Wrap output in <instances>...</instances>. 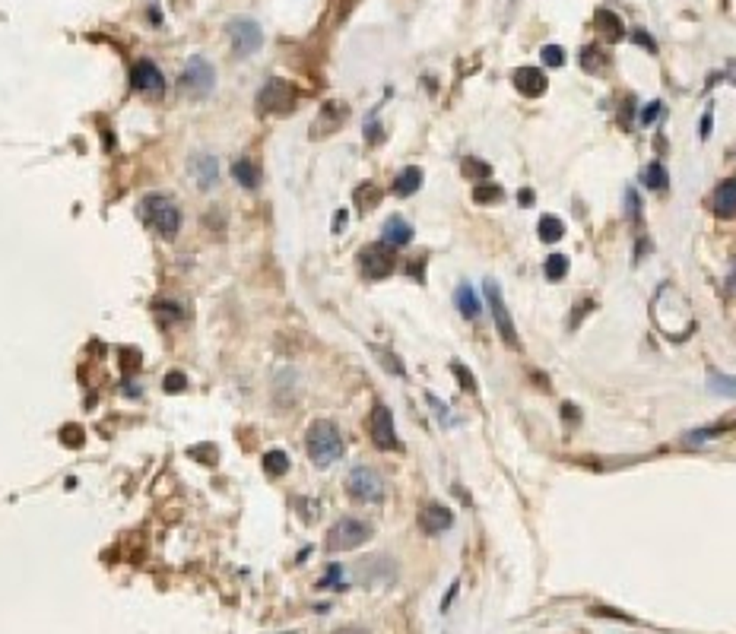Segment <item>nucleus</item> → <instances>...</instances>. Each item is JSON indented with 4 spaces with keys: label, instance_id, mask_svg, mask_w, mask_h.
<instances>
[{
    "label": "nucleus",
    "instance_id": "9b49d317",
    "mask_svg": "<svg viewBox=\"0 0 736 634\" xmlns=\"http://www.w3.org/2000/svg\"><path fill=\"white\" fill-rule=\"evenodd\" d=\"M130 89L137 92H162L166 89V76L152 61H137L130 67Z\"/></svg>",
    "mask_w": 736,
    "mask_h": 634
},
{
    "label": "nucleus",
    "instance_id": "7ed1b4c3",
    "mask_svg": "<svg viewBox=\"0 0 736 634\" xmlns=\"http://www.w3.org/2000/svg\"><path fill=\"white\" fill-rule=\"evenodd\" d=\"M372 523L359 521V517H343L330 527L327 533V549L330 552H346V549H359L362 543L372 539Z\"/></svg>",
    "mask_w": 736,
    "mask_h": 634
},
{
    "label": "nucleus",
    "instance_id": "20e7f679",
    "mask_svg": "<svg viewBox=\"0 0 736 634\" xmlns=\"http://www.w3.org/2000/svg\"><path fill=\"white\" fill-rule=\"evenodd\" d=\"M226 32H229V42H232V51H236L238 58H251V54H258L260 45H264V29H260L251 16H236V19H229Z\"/></svg>",
    "mask_w": 736,
    "mask_h": 634
},
{
    "label": "nucleus",
    "instance_id": "4c0bfd02",
    "mask_svg": "<svg viewBox=\"0 0 736 634\" xmlns=\"http://www.w3.org/2000/svg\"><path fill=\"white\" fill-rule=\"evenodd\" d=\"M711 134V112H705V121H701V136Z\"/></svg>",
    "mask_w": 736,
    "mask_h": 634
},
{
    "label": "nucleus",
    "instance_id": "6ab92c4d",
    "mask_svg": "<svg viewBox=\"0 0 736 634\" xmlns=\"http://www.w3.org/2000/svg\"><path fill=\"white\" fill-rule=\"evenodd\" d=\"M419 188H422V168H416V166H407L394 178V194L397 197H413Z\"/></svg>",
    "mask_w": 736,
    "mask_h": 634
},
{
    "label": "nucleus",
    "instance_id": "a211bd4d",
    "mask_svg": "<svg viewBox=\"0 0 736 634\" xmlns=\"http://www.w3.org/2000/svg\"><path fill=\"white\" fill-rule=\"evenodd\" d=\"M454 302H457V311H461L467 321H476L479 311H483V305H479V295L473 292V286H467V282H461V286H457Z\"/></svg>",
    "mask_w": 736,
    "mask_h": 634
},
{
    "label": "nucleus",
    "instance_id": "f03ea898",
    "mask_svg": "<svg viewBox=\"0 0 736 634\" xmlns=\"http://www.w3.org/2000/svg\"><path fill=\"white\" fill-rule=\"evenodd\" d=\"M305 447L314 467H330L343 457V435L334 422H314L305 435Z\"/></svg>",
    "mask_w": 736,
    "mask_h": 634
},
{
    "label": "nucleus",
    "instance_id": "7c9ffc66",
    "mask_svg": "<svg viewBox=\"0 0 736 634\" xmlns=\"http://www.w3.org/2000/svg\"><path fill=\"white\" fill-rule=\"evenodd\" d=\"M184 384H188V381H184L182 371H172L166 378V390H184Z\"/></svg>",
    "mask_w": 736,
    "mask_h": 634
},
{
    "label": "nucleus",
    "instance_id": "bb28decb",
    "mask_svg": "<svg viewBox=\"0 0 736 634\" xmlns=\"http://www.w3.org/2000/svg\"><path fill=\"white\" fill-rule=\"evenodd\" d=\"M539 58H543L546 67H562V64H565V51H562L559 45H546L543 51H539Z\"/></svg>",
    "mask_w": 736,
    "mask_h": 634
},
{
    "label": "nucleus",
    "instance_id": "39448f33",
    "mask_svg": "<svg viewBox=\"0 0 736 634\" xmlns=\"http://www.w3.org/2000/svg\"><path fill=\"white\" fill-rule=\"evenodd\" d=\"M346 491L359 505H375V501L384 499V483L372 467H356L346 476Z\"/></svg>",
    "mask_w": 736,
    "mask_h": 634
},
{
    "label": "nucleus",
    "instance_id": "0eeeda50",
    "mask_svg": "<svg viewBox=\"0 0 736 634\" xmlns=\"http://www.w3.org/2000/svg\"><path fill=\"white\" fill-rule=\"evenodd\" d=\"M296 108V89L286 80H267L258 96V112L264 114H286Z\"/></svg>",
    "mask_w": 736,
    "mask_h": 634
},
{
    "label": "nucleus",
    "instance_id": "5701e85b",
    "mask_svg": "<svg viewBox=\"0 0 736 634\" xmlns=\"http://www.w3.org/2000/svg\"><path fill=\"white\" fill-rule=\"evenodd\" d=\"M264 469H267L270 476H286V473H289V453L280 451V447H274V451H267Z\"/></svg>",
    "mask_w": 736,
    "mask_h": 634
},
{
    "label": "nucleus",
    "instance_id": "412c9836",
    "mask_svg": "<svg viewBox=\"0 0 736 634\" xmlns=\"http://www.w3.org/2000/svg\"><path fill=\"white\" fill-rule=\"evenodd\" d=\"M641 184H645L647 190H663L670 184L667 168H663L661 162H651V166H645V172H641Z\"/></svg>",
    "mask_w": 736,
    "mask_h": 634
},
{
    "label": "nucleus",
    "instance_id": "a878e982",
    "mask_svg": "<svg viewBox=\"0 0 736 634\" xmlns=\"http://www.w3.org/2000/svg\"><path fill=\"white\" fill-rule=\"evenodd\" d=\"M473 200H476V204H499L501 200V188L499 184H479L476 190H473Z\"/></svg>",
    "mask_w": 736,
    "mask_h": 634
},
{
    "label": "nucleus",
    "instance_id": "e433bc0d",
    "mask_svg": "<svg viewBox=\"0 0 736 634\" xmlns=\"http://www.w3.org/2000/svg\"><path fill=\"white\" fill-rule=\"evenodd\" d=\"M346 220H350V216H346V210L343 213H337V222H334V232H340L343 226H346Z\"/></svg>",
    "mask_w": 736,
    "mask_h": 634
},
{
    "label": "nucleus",
    "instance_id": "423d86ee",
    "mask_svg": "<svg viewBox=\"0 0 736 634\" xmlns=\"http://www.w3.org/2000/svg\"><path fill=\"white\" fill-rule=\"evenodd\" d=\"M213 86H216V70H213V64L206 58H200V54H194L182 70V89L194 98H204L213 92Z\"/></svg>",
    "mask_w": 736,
    "mask_h": 634
},
{
    "label": "nucleus",
    "instance_id": "dca6fc26",
    "mask_svg": "<svg viewBox=\"0 0 736 634\" xmlns=\"http://www.w3.org/2000/svg\"><path fill=\"white\" fill-rule=\"evenodd\" d=\"M593 26H597V32L607 38V42H623V35H625L623 16H616L613 10H597Z\"/></svg>",
    "mask_w": 736,
    "mask_h": 634
},
{
    "label": "nucleus",
    "instance_id": "aec40b11",
    "mask_svg": "<svg viewBox=\"0 0 736 634\" xmlns=\"http://www.w3.org/2000/svg\"><path fill=\"white\" fill-rule=\"evenodd\" d=\"M232 178H236L242 188H248V190H254V188H260V168L251 162V158H238L236 166H232Z\"/></svg>",
    "mask_w": 736,
    "mask_h": 634
},
{
    "label": "nucleus",
    "instance_id": "f8f14e48",
    "mask_svg": "<svg viewBox=\"0 0 736 634\" xmlns=\"http://www.w3.org/2000/svg\"><path fill=\"white\" fill-rule=\"evenodd\" d=\"M419 527H422L429 537H438V533L454 527V514H451L445 505H425L422 514H419Z\"/></svg>",
    "mask_w": 736,
    "mask_h": 634
},
{
    "label": "nucleus",
    "instance_id": "1a4fd4ad",
    "mask_svg": "<svg viewBox=\"0 0 736 634\" xmlns=\"http://www.w3.org/2000/svg\"><path fill=\"white\" fill-rule=\"evenodd\" d=\"M368 435H372L375 447L378 451H397L400 441H397V429H394V413L387 406H375L368 415Z\"/></svg>",
    "mask_w": 736,
    "mask_h": 634
},
{
    "label": "nucleus",
    "instance_id": "c85d7f7f",
    "mask_svg": "<svg viewBox=\"0 0 736 634\" xmlns=\"http://www.w3.org/2000/svg\"><path fill=\"white\" fill-rule=\"evenodd\" d=\"M463 172L473 174V178H486L492 168H489L486 162H479V158H467V162H463Z\"/></svg>",
    "mask_w": 736,
    "mask_h": 634
},
{
    "label": "nucleus",
    "instance_id": "b1692460",
    "mask_svg": "<svg viewBox=\"0 0 736 634\" xmlns=\"http://www.w3.org/2000/svg\"><path fill=\"white\" fill-rule=\"evenodd\" d=\"M543 273H546V280L559 282L562 276L569 273V257H565V254H553V257H546V267H543Z\"/></svg>",
    "mask_w": 736,
    "mask_h": 634
},
{
    "label": "nucleus",
    "instance_id": "473e14b6",
    "mask_svg": "<svg viewBox=\"0 0 736 634\" xmlns=\"http://www.w3.org/2000/svg\"><path fill=\"white\" fill-rule=\"evenodd\" d=\"M711 387H714V390L733 393V378H717V375H711Z\"/></svg>",
    "mask_w": 736,
    "mask_h": 634
},
{
    "label": "nucleus",
    "instance_id": "58836bf2",
    "mask_svg": "<svg viewBox=\"0 0 736 634\" xmlns=\"http://www.w3.org/2000/svg\"><path fill=\"white\" fill-rule=\"evenodd\" d=\"M334 634H368V631H365V628H356V625H353V628H340V631H334Z\"/></svg>",
    "mask_w": 736,
    "mask_h": 634
},
{
    "label": "nucleus",
    "instance_id": "72a5a7b5",
    "mask_svg": "<svg viewBox=\"0 0 736 634\" xmlns=\"http://www.w3.org/2000/svg\"><path fill=\"white\" fill-rule=\"evenodd\" d=\"M517 204H521V206H533V190L531 188L521 190V194H517Z\"/></svg>",
    "mask_w": 736,
    "mask_h": 634
},
{
    "label": "nucleus",
    "instance_id": "4be33fe9",
    "mask_svg": "<svg viewBox=\"0 0 736 634\" xmlns=\"http://www.w3.org/2000/svg\"><path fill=\"white\" fill-rule=\"evenodd\" d=\"M537 235H539V242L555 244L562 235H565V226H562L559 216H543V220H539V226H537Z\"/></svg>",
    "mask_w": 736,
    "mask_h": 634
},
{
    "label": "nucleus",
    "instance_id": "393cba45",
    "mask_svg": "<svg viewBox=\"0 0 736 634\" xmlns=\"http://www.w3.org/2000/svg\"><path fill=\"white\" fill-rule=\"evenodd\" d=\"M603 64H607V58H603V51H597V48H585V51H581V67H585L587 73H600Z\"/></svg>",
    "mask_w": 736,
    "mask_h": 634
},
{
    "label": "nucleus",
    "instance_id": "cd10ccee",
    "mask_svg": "<svg viewBox=\"0 0 736 634\" xmlns=\"http://www.w3.org/2000/svg\"><path fill=\"white\" fill-rule=\"evenodd\" d=\"M657 114H663V105L661 102H651V105H645L641 112H638V124H645L647 128V124L657 121Z\"/></svg>",
    "mask_w": 736,
    "mask_h": 634
},
{
    "label": "nucleus",
    "instance_id": "f257e3e1",
    "mask_svg": "<svg viewBox=\"0 0 736 634\" xmlns=\"http://www.w3.org/2000/svg\"><path fill=\"white\" fill-rule=\"evenodd\" d=\"M140 216H143L146 226L156 228L162 238H175L178 228H182V210H178L175 200L166 197V194L143 197V204H140Z\"/></svg>",
    "mask_w": 736,
    "mask_h": 634
},
{
    "label": "nucleus",
    "instance_id": "2f4dec72",
    "mask_svg": "<svg viewBox=\"0 0 736 634\" xmlns=\"http://www.w3.org/2000/svg\"><path fill=\"white\" fill-rule=\"evenodd\" d=\"M631 38H635V42H638L641 48H647V51H657V45H654V38L647 35L645 29H635V35H631Z\"/></svg>",
    "mask_w": 736,
    "mask_h": 634
},
{
    "label": "nucleus",
    "instance_id": "9d476101",
    "mask_svg": "<svg viewBox=\"0 0 736 634\" xmlns=\"http://www.w3.org/2000/svg\"><path fill=\"white\" fill-rule=\"evenodd\" d=\"M359 264H362V273L368 280H384L394 273V248L387 244H368V248L359 254Z\"/></svg>",
    "mask_w": 736,
    "mask_h": 634
},
{
    "label": "nucleus",
    "instance_id": "f704fd0d",
    "mask_svg": "<svg viewBox=\"0 0 736 634\" xmlns=\"http://www.w3.org/2000/svg\"><path fill=\"white\" fill-rule=\"evenodd\" d=\"M337 581H340V568H330V571H327V581H324V587H337Z\"/></svg>",
    "mask_w": 736,
    "mask_h": 634
},
{
    "label": "nucleus",
    "instance_id": "f3484780",
    "mask_svg": "<svg viewBox=\"0 0 736 634\" xmlns=\"http://www.w3.org/2000/svg\"><path fill=\"white\" fill-rule=\"evenodd\" d=\"M714 213H717V220H733V213H736V182L733 178H727V182L717 188V194H714Z\"/></svg>",
    "mask_w": 736,
    "mask_h": 634
},
{
    "label": "nucleus",
    "instance_id": "c9c22d12",
    "mask_svg": "<svg viewBox=\"0 0 736 634\" xmlns=\"http://www.w3.org/2000/svg\"><path fill=\"white\" fill-rule=\"evenodd\" d=\"M625 200H629V216H631V220H638V197H635V190H629V197H625Z\"/></svg>",
    "mask_w": 736,
    "mask_h": 634
},
{
    "label": "nucleus",
    "instance_id": "2eb2a0df",
    "mask_svg": "<svg viewBox=\"0 0 736 634\" xmlns=\"http://www.w3.org/2000/svg\"><path fill=\"white\" fill-rule=\"evenodd\" d=\"M413 242V226L407 220H400V216H391V220L384 222V228H381V244H387V248H403V244Z\"/></svg>",
    "mask_w": 736,
    "mask_h": 634
},
{
    "label": "nucleus",
    "instance_id": "6e6552de",
    "mask_svg": "<svg viewBox=\"0 0 736 634\" xmlns=\"http://www.w3.org/2000/svg\"><path fill=\"white\" fill-rule=\"evenodd\" d=\"M486 302H489V308H492V317H495V324H499L501 340L508 343L511 349H517L521 346V340H517L515 321H511V311H508V305H505V295H501V286L495 280H486Z\"/></svg>",
    "mask_w": 736,
    "mask_h": 634
},
{
    "label": "nucleus",
    "instance_id": "c756f323",
    "mask_svg": "<svg viewBox=\"0 0 736 634\" xmlns=\"http://www.w3.org/2000/svg\"><path fill=\"white\" fill-rule=\"evenodd\" d=\"M451 368H454L457 381H461V384L467 387V390H476V384H473V375H467V368H463L461 362H454V365H451Z\"/></svg>",
    "mask_w": 736,
    "mask_h": 634
},
{
    "label": "nucleus",
    "instance_id": "4468645a",
    "mask_svg": "<svg viewBox=\"0 0 736 634\" xmlns=\"http://www.w3.org/2000/svg\"><path fill=\"white\" fill-rule=\"evenodd\" d=\"M190 174L198 178L200 188L210 190L213 184H216V178H220V166H216V156H210V152H198V156L190 158Z\"/></svg>",
    "mask_w": 736,
    "mask_h": 634
},
{
    "label": "nucleus",
    "instance_id": "ddd939ff",
    "mask_svg": "<svg viewBox=\"0 0 736 634\" xmlns=\"http://www.w3.org/2000/svg\"><path fill=\"white\" fill-rule=\"evenodd\" d=\"M515 86H517V92H521V96L537 98V96H543V92H546V73H543L539 67H531V64H527V67H521L515 73Z\"/></svg>",
    "mask_w": 736,
    "mask_h": 634
}]
</instances>
